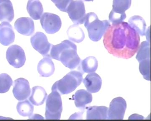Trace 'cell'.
I'll list each match as a JSON object with an SVG mask.
<instances>
[{
	"mask_svg": "<svg viewBox=\"0 0 151 121\" xmlns=\"http://www.w3.org/2000/svg\"><path fill=\"white\" fill-rule=\"evenodd\" d=\"M140 41L139 33L128 23L123 22L108 28L104 34L103 42L109 53L128 59L137 52Z\"/></svg>",
	"mask_w": 151,
	"mask_h": 121,
	"instance_id": "cell-1",
	"label": "cell"
},
{
	"mask_svg": "<svg viewBox=\"0 0 151 121\" xmlns=\"http://www.w3.org/2000/svg\"><path fill=\"white\" fill-rule=\"evenodd\" d=\"M48 57L61 61L67 68L75 69L81 62L77 53V46L69 40H65L56 45H52Z\"/></svg>",
	"mask_w": 151,
	"mask_h": 121,
	"instance_id": "cell-2",
	"label": "cell"
},
{
	"mask_svg": "<svg viewBox=\"0 0 151 121\" xmlns=\"http://www.w3.org/2000/svg\"><path fill=\"white\" fill-rule=\"evenodd\" d=\"M84 23L88 31L89 38L94 42L100 40L111 25L109 21L107 20H100L94 12L86 14Z\"/></svg>",
	"mask_w": 151,
	"mask_h": 121,
	"instance_id": "cell-3",
	"label": "cell"
},
{
	"mask_svg": "<svg viewBox=\"0 0 151 121\" xmlns=\"http://www.w3.org/2000/svg\"><path fill=\"white\" fill-rule=\"evenodd\" d=\"M83 73L80 71H71L52 85V91L66 95L73 92L83 81Z\"/></svg>",
	"mask_w": 151,
	"mask_h": 121,
	"instance_id": "cell-4",
	"label": "cell"
},
{
	"mask_svg": "<svg viewBox=\"0 0 151 121\" xmlns=\"http://www.w3.org/2000/svg\"><path fill=\"white\" fill-rule=\"evenodd\" d=\"M63 110L60 94L57 91H52L46 100L45 117L47 120H60Z\"/></svg>",
	"mask_w": 151,
	"mask_h": 121,
	"instance_id": "cell-5",
	"label": "cell"
},
{
	"mask_svg": "<svg viewBox=\"0 0 151 121\" xmlns=\"http://www.w3.org/2000/svg\"><path fill=\"white\" fill-rule=\"evenodd\" d=\"M66 12L75 24L79 25L84 23L86 15V11L82 1H72L68 6Z\"/></svg>",
	"mask_w": 151,
	"mask_h": 121,
	"instance_id": "cell-6",
	"label": "cell"
},
{
	"mask_svg": "<svg viewBox=\"0 0 151 121\" xmlns=\"http://www.w3.org/2000/svg\"><path fill=\"white\" fill-rule=\"evenodd\" d=\"M41 24L46 33L53 34L60 30L62 22L57 15L50 13H44L40 19Z\"/></svg>",
	"mask_w": 151,
	"mask_h": 121,
	"instance_id": "cell-7",
	"label": "cell"
},
{
	"mask_svg": "<svg viewBox=\"0 0 151 121\" xmlns=\"http://www.w3.org/2000/svg\"><path fill=\"white\" fill-rule=\"evenodd\" d=\"M6 58L9 64L16 68L22 67L26 61L24 50L17 45L9 48L6 51Z\"/></svg>",
	"mask_w": 151,
	"mask_h": 121,
	"instance_id": "cell-8",
	"label": "cell"
},
{
	"mask_svg": "<svg viewBox=\"0 0 151 121\" xmlns=\"http://www.w3.org/2000/svg\"><path fill=\"white\" fill-rule=\"evenodd\" d=\"M127 108V102L125 99L121 97L115 98L110 103L107 119L123 120Z\"/></svg>",
	"mask_w": 151,
	"mask_h": 121,
	"instance_id": "cell-9",
	"label": "cell"
},
{
	"mask_svg": "<svg viewBox=\"0 0 151 121\" xmlns=\"http://www.w3.org/2000/svg\"><path fill=\"white\" fill-rule=\"evenodd\" d=\"M33 48L43 56L48 57L52 45L49 43L45 35L42 32H37L31 38Z\"/></svg>",
	"mask_w": 151,
	"mask_h": 121,
	"instance_id": "cell-10",
	"label": "cell"
},
{
	"mask_svg": "<svg viewBox=\"0 0 151 121\" xmlns=\"http://www.w3.org/2000/svg\"><path fill=\"white\" fill-rule=\"evenodd\" d=\"M31 92L29 83L26 79L20 78L15 80L13 93L17 100L19 101L26 100L29 97Z\"/></svg>",
	"mask_w": 151,
	"mask_h": 121,
	"instance_id": "cell-11",
	"label": "cell"
},
{
	"mask_svg": "<svg viewBox=\"0 0 151 121\" xmlns=\"http://www.w3.org/2000/svg\"><path fill=\"white\" fill-rule=\"evenodd\" d=\"M14 27L19 33L25 36H30L34 32V22L30 18H19L15 22Z\"/></svg>",
	"mask_w": 151,
	"mask_h": 121,
	"instance_id": "cell-12",
	"label": "cell"
},
{
	"mask_svg": "<svg viewBox=\"0 0 151 121\" xmlns=\"http://www.w3.org/2000/svg\"><path fill=\"white\" fill-rule=\"evenodd\" d=\"M15 34L12 27L8 22H4L0 24V42L8 46L14 41Z\"/></svg>",
	"mask_w": 151,
	"mask_h": 121,
	"instance_id": "cell-13",
	"label": "cell"
},
{
	"mask_svg": "<svg viewBox=\"0 0 151 121\" xmlns=\"http://www.w3.org/2000/svg\"><path fill=\"white\" fill-rule=\"evenodd\" d=\"M87 91L90 93L99 92L102 85V80L100 76L95 72L89 73L83 80Z\"/></svg>",
	"mask_w": 151,
	"mask_h": 121,
	"instance_id": "cell-14",
	"label": "cell"
},
{
	"mask_svg": "<svg viewBox=\"0 0 151 121\" xmlns=\"http://www.w3.org/2000/svg\"><path fill=\"white\" fill-rule=\"evenodd\" d=\"M14 18V11L10 0H0V21L11 22Z\"/></svg>",
	"mask_w": 151,
	"mask_h": 121,
	"instance_id": "cell-15",
	"label": "cell"
},
{
	"mask_svg": "<svg viewBox=\"0 0 151 121\" xmlns=\"http://www.w3.org/2000/svg\"><path fill=\"white\" fill-rule=\"evenodd\" d=\"M87 120H106L108 108L104 106H93L86 108Z\"/></svg>",
	"mask_w": 151,
	"mask_h": 121,
	"instance_id": "cell-16",
	"label": "cell"
},
{
	"mask_svg": "<svg viewBox=\"0 0 151 121\" xmlns=\"http://www.w3.org/2000/svg\"><path fill=\"white\" fill-rule=\"evenodd\" d=\"M37 71L41 77H50L54 73L55 66L51 58L45 57L42 58L38 64Z\"/></svg>",
	"mask_w": 151,
	"mask_h": 121,
	"instance_id": "cell-17",
	"label": "cell"
},
{
	"mask_svg": "<svg viewBox=\"0 0 151 121\" xmlns=\"http://www.w3.org/2000/svg\"><path fill=\"white\" fill-rule=\"evenodd\" d=\"M72 98L76 107L80 109L85 107L86 105L91 103L92 101L91 93L83 89L76 91Z\"/></svg>",
	"mask_w": 151,
	"mask_h": 121,
	"instance_id": "cell-18",
	"label": "cell"
},
{
	"mask_svg": "<svg viewBox=\"0 0 151 121\" xmlns=\"http://www.w3.org/2000/svg\"><path fill=\"white\" fill-rule=\"evenodd\" d=\"M30 94L29 97V102L35 106L43 104L47 97V94L45 90L39 86L33 87Z\"/></svg>",
	"mask_w": 151,
	"mask_h": 121,
	"instance_id": "cell-19",
	"label": "cell"
},
{
	"mask_svg": "<svg viewBox=\"0 0 151 121\" xmlns=\"http://www.w3.org/2000/svg\"><path fill=\"white\" fill-rule=\"evenodd\" d=\"M27 9L30 16L35 20L40 19L43 14V7L39 0H29Z\"/></svg>",
	"mask_w": 151,
	"mask_h": 121,
	"instance_id": "cell-20",
	"label": "cell"
},
{
	"mask_svg": "<svg viewBox=\"0 0 151 121\" xmlns=\"http://www.w3.org/2000/svg\"><path fill=\"white\" fill-rule=\"evenodd\" d=\"M129 24L141 36L146 35L147 24L142 17L137 15L131 17L129 20Z\"/></svg>",
	"mask_w": 151,
	"mask_h": 121,
	"instance_id": "cell-21",
	"label": "cell"
},
{
	"mask_svg": "<svg viewBox=\"0 0 151 121\" xmlns=\"http://www.w3.org/2000/svg\"><path fill=\"white\" fill-rule=\"evenodd\" d=\"M80 72L84 73L94 72L98 68V61L95 57L89 56L82 60L80 63Z\"/></svg>",
	"mask_w": 151,
	"mask_h": 121,
	"instance_id": "cell-22",
	"label": "cell"
},
{
	"mask_svg": "<svg viewBox=\"0 0 151 121\" xmlns=\"http://www.w3.org/2000/svg\"><path fill=\"white\" fill-rule=\"evenodd\" d=\"M67 33L70 40L77 43L83 41L85 38L83 30L78 24H74L70 26L68 29Z\"/></svg>",
	"mask_w": 151,
	"mask_h": 121,
	"instance_id": "cell-23",
	"label": "cell"
},
{
	"mask_svg": "<svg viewBox=\"0 0 151 121\" xmlns=\"http://www.w3.org/2000/svg\"><path fill=\"white\" fill-rule=\"evenodd\" d=\"M17 111L23 117H31L33 115L34 106L28 100L19 102L17 107Z\"/></svg>",
	"mask_w": 151,
	"mask_h": 121,
	"instance_id": "cell-24",
	"label": "cell"
},
{
	"mask_svg": "<svg viewBox=\"0 0 151 121\" xmlns=\"http://www.w3.org/2000/svg\"><path fill=\"white\" fill-rule=\"evenodd\" d=\"M136 59L139 62L146 59H150V43L148 41H143L139 46Z\"/></svg>",
	"mask_w": 151,
	"mask_h": 121,
	"instance_id": "cell-25",
	"label": "cell"
},
{
	"mask_svg": "<svg viewBox=\"0 0 151 121\" xmlns=\"http://www.w3.org/2000/svg\"><path fill=\"white\" fill-rule=\"evenodd\" d=\"M132 4V0H113V11L116 12L125 13L129 9Z\"/></svg>",
	"mask_w": 151,
	"mask_h": 121,
	"instance_id": "cell-26",
	"label": "cell"
},
{
	"mask_svg": "<svg viewBox=\"0 0 151 121\" xmlns=\"http://www.w3.org/2000/svg\"><path fill=\"white\" fill-rule=\"evenodd\" d=\"M13 80L8 74L6 73L0 74V93H6L13 85Z\"/></svg>",
	"mask_w": 151,
	"mask_h": 121,
	"instance_id": "cell-27",
	"label": "cell"
},
{
	"mask_svg": "<svg viewBox=\"0 0 151 121\" xmlns=\"http://www.w3.org/2000/svg\"><path fill=\"white\" fill-rule=\"evenodd\" d=\"M139 69L144 79L150 81V59H145L140 61Z\"/></svg>",
	"mask_w": 151,
	"mask_h": 121,
	"instance_id": "cell-28",
	"label": "cell"
},
{
	"mask_svg": "<svg viewBox=\"0 0 151 121\" xmlns=\"http://www.w3.org/2000/svg\"><path fill=\"white\" fill-rule=\"evenodd\" d=\"M127 15L125 13L116 12L111 11L109 16V19L112 24H116L123 22L126 19Z\"/></svg>",
	"mask_w": 151,
	"mask_h": 121,
	"instance_id": "cell-29",
	"label": "cell"
},
{
	"mask_svg": "<svg viewBox=\"0 0 151 121\" xmlns=\"http://www.w3.org/2000/svg\"><path fill=\"white\" fill-rule=\"evenodd\" d=\"M60 10L66 12L68 7L73 0H51Z\"/></svg>",
	"mask_w": 151,
	"mask_h": 121,
	"instance_id": "cell-30",
	"label": "cell"
},
{
	"mask_svg": "<svg viewBox=\"0 0 151 121\" xmlns=\"http://www.w3.org/2000/svg\"><path fill=\"white\" fill-rule=\"evenodd\" d=\"M84 1H93L94 0H83Z\"/></svg>",
	"mask_w": 151,
	"mask_h": 121,
	"instance_id": "cell-31",
	"label": "cell"
}]
</instances>
